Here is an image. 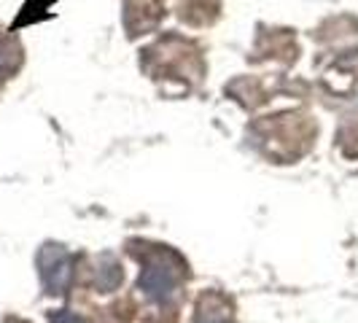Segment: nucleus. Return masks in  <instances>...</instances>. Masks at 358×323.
<instances>
[{
    "label": "nucleus",
    "mask_w": 358,
    "mask_h": 323,
    "mask_svg": "<svg viewBox=\"0 0 358 323\" xmlns=\"http://www.w3.org/2000/svg\"><path fill=\"white\" fill-rule=\"evenodd\" d=\"M38 267H41V280H43V288L49 294H62L68 283H71L73 275V261L71 256L62 251L59 245H46L41 251V259H38Z\"/></svg>",
    "instance_id": "1"
},
{
    "label": "nucleus",
    "mask_w": 358,
    "mask_h": 323,
    "mask_svg": "<svg viewBox=\"0 0 358 323\" xmlns=\"http://www.w3.org/2000/svg\"><path fill=\"white\" fill-rule=\"evenodd\" d=\"M176 283H178V272L170 264H164V261H151L143 269V275H141V288L145 291V296L154 299V302L170 299L173 291H176Z\"/></svg>",
    "instance_id": "2"
},
{
    "label": "nucleus",
    "mask_w": 358,
    "mask_h": 323,
    "mask_svg": "<svg viewBox=\"0 0 358 323\" xmlns=\"http://www.w3.org/2000/svg\"><path fill=\"white\" fill-rule=\"evenodd\" d=\"M122 283V267L113 261V256H103L100 272H97V288L100 291H113Z\"/></svg>",
    "instance_id": "3"
},
{
    "label": "nucleus",
    "mask_w": 358,
    "mask_h": 323,
    "mask_svg": "<svg viewBox=\"0 0 358 323\" xmlns=\"http://www.w3.org/2000/svg\"><path fill=\"white\" fill-rule=\"evenodd\" d=\"M52 323H84V321L78 315L68 313V310H57V313H52Z\"/></svg>",
    "instance_id": "4"
}]
</instances>
